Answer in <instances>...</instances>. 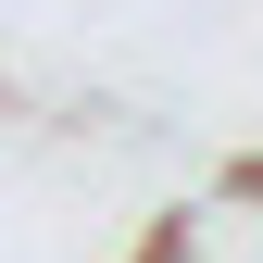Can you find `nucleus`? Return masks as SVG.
I'll use <instances>...</instances> for the list:
<instances>
[]
</instances>
